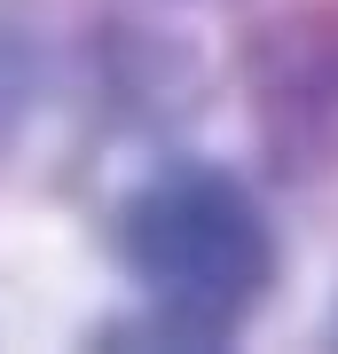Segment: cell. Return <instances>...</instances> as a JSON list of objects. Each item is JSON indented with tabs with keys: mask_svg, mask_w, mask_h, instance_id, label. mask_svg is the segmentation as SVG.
I'll return each instance as SVG.
<instances>
[{
	"mask_svg": "<svg viewBox=\"0 0 338 354\" xmlns=\"http://www.w3.org/2000/svg\"><path fill=\"white\" fill-rule=\"evenodd\" d=\"M95 87L118 118L173 127L205 102V64L189 39H165L150 24H95Z\"/></svg>",
	"mask_w": 338,
	"mask_h": 354,
	"instance_id": "3957f363",
	"label": "cell"
},
{
	"mask_svg": "<svg viewBox=\"0 0 338 354\" xmlns=\"http://www.w3.org/2000/svg\"><path fill=\"white\" fill-rule=\"evenodd\" d=\"M252 127L276 174H330L338 165V8H291L244 48Z\"/></svg>",
	"mask_w": 338,
	"mask_h": 354,
	"instance_id": "7a4b0ae2",
	"label": "cell"
},
{
	"mask_svg": "<svg viewBox=\"0 0 338 354\" xmlns=\"http://www.w3.org/2000/svg\"><path fill=\"white\" fill-rule=\"evenodd\" d=\"M111 252L134 276V307L102 315L95 346H173V354H213L267 307L283 276V236L267 205L252 197L228 165H158L150 181L118 197L111 213Z\"/></svg>",
	"mask_w": 338,
	"mask_h": 354,
	"instance_id": "6da1fadb",
	"label": "cell"
},
{
	"mask_svg": "<svg viewBox=\"0 0 338 354\" xmlns=\"http://www.w3.org/2000/svg\"><path fill=\"white\" fill-rule=\"evenodd\" d=\"M323 339H330V346H338V299H330V315H323Z\"/></svg>",
	"mask_w": 338,
	"mask_h": 354,
	"instance_id": "5b68a950",
	"label": "cell"
},
{
	"mask_svg": "<svg viewBox=\"0 0 338 354\" xmlns=\"http://www.w3.org/2000/svg\"><path fill=\"white\" fill-rule=\"evenodd\" d=\"M48 87H55L48 39H39L32 24H8V16H0V165H8L16 142L32 134V118H39V102H48Z\"/></svg>",
	"mask_w": 338,
	"mask_h": 354,
	"instance_id": "277c9868",
	"label": "cell"
}]
</instances>
